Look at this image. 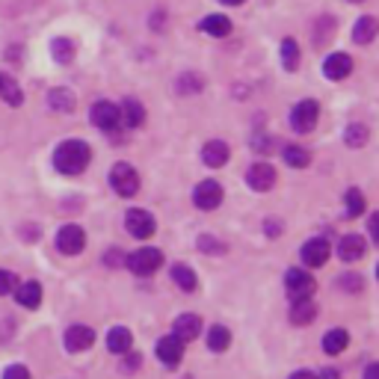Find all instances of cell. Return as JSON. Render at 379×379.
I'll return each instance as SVG.
<instances>
[{"mask_svg":"<svg viewBox=\"0 0 379 379\" xmlns=\"http://www.w3.org/2000/svg\"><path fill=\"white\" fill-rule=\"evenodd\" d=\"M290 379H314V373H308V370H296Z\"/></svg>","mask_w":379,"mask_h":379,"instance_id":"60d3db41","label":"cell"},{"mask_svg":"<svg viewBox=\"0 0 379 379\" xmlns=\"http://www.w3.org/2000/svg\"><path fill=\"white\" fill-rule=\"evenodd\" d=\"M107 264H110V267H122V264H125V255H122V252H110V255H107Z\"/></svg>","mask_w":379,"mask_h":379,"instance_id":"74e56055","label":"cell"},{"mask_svg":"<svg viewBox=\"0 0 379 379\" xmlns=\"http://www.w3.org/2000/svg\"><path fill=\"white\" fill-rule=\"evenodd\" d=\"M368 139H370V131H368L365 125H350V128H347V146H350V148L368 146Z\"/></svg>","mask_w":379,"mask_h":379,"instance_id":"1f68e13d","label":"cell"},{"mask_svg":"<svg viewBox=\"0 0 379 379\" xmlns=\"http://www.w3.org/2000/svg\"><path fill=\"white\" fill-rule=\"evenodd\" d=\"M125 228H128L133 237H151L154 228H157V223H154V216H151L148 211L133 208V211H128V216H125Z\"/></svg>","mask_w":379,"mask_h":379,"instance_id":"9c48e42d","label":"cell"},{"mask_svg":"<svg viewBox=\"0 0 379 379\" xmlns=\"http://www.w3.org/2000/svg\"><path fill=\"white\" fill-rule=\"evenodd\" d=\"M172 282L181 288V290H196V282H198V278H196V273H193L187 264H175V267H172Z\"/></svg>","mask_w":379,"mask_h":379,"instance_id":"4316f807","label":"cell"},{"mask_svg":"<svg viewBox=\"0 0 379 379\" xmlns=\"http://www.w3.org/2000/svg\"><path fill=\"white\" fill-rule=\"evenodd\" d=\"M282 157H285V163L293 166V169H305L311 163V154L305 148H299V146H285Z\"/></svg>","mask_w":379,"mask_h":379,"instance_id":"83f0119b","label":"cell"},{"mask_svg":"<svg viewBox=\"0 0 379 379\" xmlns=\"http://www.w3.org/2000/svg\"><path fill=\"white\" fill-rule=\"evenodd\" d=\"M341 282H344V290H358V288H362V278H358V276L355 278L353 276H344Z\"/></svg>","mask_w":379,"mask_h":379,"instance_id":"8d00e7d4","label":"cell"},{"mask_svg":"<svg viewBox=\"0 0 379 379\" xmlns=\"http://www.w3.org/2000/svg\"><path fill=\"white\" fill-rule=\"evenodd\" d=\"M365 379H379V365L373 362V365H368V370H365Z\"/></svg>","mask_w":379,"mask_h":379,"instance_id":"f35d334b","label":"cell"},{"mask_svg":"<svg viewBox=\"0 0 379 379\" xmlns=\"http://www.w3.org/2000/svg\"><path fill=\"white\" fill-rule=\"evenodd\" d=\"M181 355H184V341L178 335H166L157 341V358H161L166 368H175L181 362Z\"/></svg>","mask_w":379,"mask_h":379,"instance_id":"30bf717a","label":"cell"},{"mask_svg":"<svg viewBox=\"0 0 379 379\" xmlns=\"http://www.w3.org/2000/svg\"><path fill=\"white\" fill-rule=\"evenodd\" d=\"M202 33H208V36H228L231 33V21L226 15H208L202 21Z\"/></svg>","mask_w":379,"mask_h":379,"instance_id":"484cf974","label":"cell"},{"mask_svg":"<svg viewBox=\"0 0 379 379\" xmlns=\"http://www.w3.org/2000/svg\"><path fill=\"white\" fill-rule=\"evenodd\" d=\"M48 104H51V110H56V113H71L74 110V92L71 89H51L48 92Z\"/></svg>","mask_w":379,"mask_h":379,"instance_id":"7402d4cb","label":"cell"},{"mask_svg":"<svg viewBox=\"0 0 379 379\" xmlns=\"http://www.w3.org/2000/svg\"><path fill=\"white\" fill-rule=\"evenodd\" d=\"M370 237H373V241H379V237H376V231H379V223H376V216H370Z\"/></svg>","mask_w":379,"mask_h":379,"instance_id":"ab89813d","label":"cell"},{"mask_svg":"<svg viewBox=\"0 0 379 379\" xmlns=\"http://www.w3.org/2000/svg\"><path fill=\"white\" fill-rule=\"evenodd\" d=\"M246 184H249L252 190H258V193L273 190V187H276V169H273L270 163H255V166H249Z\"/></svg>","mask_w":379,"mask_h":379,"instance_id":"8fae6325","label":"cell"},{"mask_svg":"<svg viewBox=\"0 0 379 379\" xmlns=\"http://www.w3.org/2000/svg\"><path fill=\"white\" fill-rule=\"evenodd\" d=\"M202 161H205L208 166H213V169L226 166V163H228V146L223 143V139H211V143L202 148Z\"/></svg>","mask_w":379,"mask_h":379,"instance_id":"e0dca14e","label":"cell"},{"mask_svg":"<svg viewBox=\"0 0 379 379\" xmlns=\"http://www.w3.org/2000/svg\"><path fill=\"white\" fill-rule=\"evenodd\" d=\"M350 4H362V0H350Z\"/></svg>","mask_w":379,"mask_h":379,"instance_id":"7bdbcfd3","label":"cell"},{"mask_svg":"<svg viewBox=\"0 0 379 379\" xmlns=\"http://www.w3.org/2000/svg\"><path fill=\"white\" fill-rule=\"evenodd\" d=\"M282 63H285V71H296V66H299L296 39H285V42H282Z\"/></svg>","mask_w":379,"mask_h":379,"instance_id":"4dcf8cb0","label":"cell"},{"mask_svg":"<svg viewBox=\"0 0 379 379\" xmlns=\"http://www.w3.org/2000/svg\"><path fill=\"white\" fill-rule=\"evenodd\" d=\"M198 332H202V320H198L196 314H181L172 326V335H178L184 344L193 341V338H198Z\"/></svg>","mask_w":379,"mask_h":379,"instance_id":"2e32d148","label":"cell"},{"mask_svg":"<svg viewBox=\"0 0 379 379\" xmlns=\"http://www.w3.org/2000/svg\"><path fill=\"white\" fill-rule=\"evenodd\" d=\"M362 213H365V196L353 187L347 190V216H362Z\"/></svg>","mask_w":379,"mask_h":379,"instance_id":"d6a6232c","label":"cell"},{"mask_svg":"<svg viewBox=\"0 0 379 379\" xmlns=\"http://www.w3.org/2000/svg\"><path fill=\"white\" fill-rule=\"evenodd\" d=\"M51 54H54L56 63H71V59H74V42H71V39H54Z\"/></svg>","mask_w":379,"mask_h":379,"instance_id":"f546056e","label":"cell"},{"mask_svg":"<svg viewBox=\"0 0 379 379\" xmlns=\"http://www.w3.org/2000/svg\"><path fill=\"white\" fill-rule=\"evenodd\" d=\"M86 246V234L81 226H63L56 234V249L63 255H81Z\"/></svg>","mask_w":379,"mask_h":379,"instance_id":"5b68a950","label":"cell"},{"mask_svg":"<svg viewBox=\"0 0 379 379\" xmlns=\"http://www.w3.org/2000/svg\"><path fill=\"white\" fill-rule=\"evenodd\" d=\"M323 71H326L329 81H344V77L353 71V59L347 54H332L323 63Z\"/></svg>","mask_w":379,"mask_h":379,"instance_id":"9a60e30c","label":"cell"},{"mask_svg":"<svg viewBox=\"0 0 379 379\" xmlns=\"http://www.w3.org/2000/svg\"><path fill=\"white\" fill-rule=\"evenodd\" d=\"M110 187L118 196H125V198L136 196V190H139V175H136V169L131 163H116L110 169Z\"/></svg>","mask_w":379,"mask_h":379,"instance_id":"3957f363","label":"cell"},{"mask_svg":"<svg viewBox=\"0 0 379 379\" xmlns=\"http://www.w3.org/2000/svg\"><path fill=\"white\" fill-rule=\"evenodd\" d=\"M303 261L308 267H323L329 261V241L326 237H314L303 246Z\"/></svg>","mask_w":379,"mask_h":379,"instance_id":"7c38bea8","label":"cell"},{"mask_svg":"<svg viewBox=\"0 0 379 379\" xmlns=\"http://www.w3.org/2000/svg\"><path fill=\"white\" fill-rule=\"evenodd\" d=\"M285 285H288V293H290V299L296 303V299H311V293H314V278L305 273V270H288V276H285Z\"/></svg>","mask_w":379,"mask_h":379,"instance_id":"8992f818","label":"cell"},{"mask_svg":"<svg viewBox=\"0 0 379 379\" xmlns=\"http://www.w3.org/2000/svg\"><path fill=\"white\" fill-rule=\"evenodd\" d=\"M193 202L202 211H213V208L223 205V187H219L216 181H202L193 190Z\"/></svg>","mask_w":379,"mask_h":379,"instance_id":"52a82bcc","label":"cell"},{"mask_svg":"<svg viewBox=\"0 0 379 379\" xmlns=\"http://www.w3.org/2000/svg\"><path fill=\"white\" fill-rule=\"evenodd\" d=\"M125 264L136 273V276H151L163 267V255L161 249H154V246H146V249H136L133 255L125 258Z\"/></svg>","mask_w":379,"mask_h":379,"instance_id":"7a4b0ae2","label":"cell"},{"mask_svg":"<svg viewBox=\"0 0 379 379\" xmlns=\"http://www.w3.org/2000/svg\"><path fill=\"white\" fill-rule=\"evenodd\" d=\"M347 344H350L347 329H332V332H326V338H323V350H326L329 355L344 353V350H347Z\"/></svg>","mask_w":379,"mask_h":379,"instance_id":"d4e9b609","label":"cell"},{"mask_svg":"<svg viewBox=\"0 0 379 379\" xmlns=\"http://www.w3.org/2000/svg\"><path fill=\"white\" fill-rule=\"evenodd\" d=\"M314 317H317V305L311 303V299H296L293 308H290V320L296 326H308Z\"/></svg>","mask_w":379,"mask_h":379,"instance_id":"44dd1931","label":"cell"},{"mask_svg":"<svg viewBox=\"0 0 379 379\" xmlns=\"http://www.w3.org/2000/svg\"><path fill=\"white\" fill-rule=\"evenodd\" d=\"M131 344H133V335H131L125 326H116V329H110V335H107V347H110V353H116V355H125V353L131 350Z\"/></svg>","mask_w":379,"mask_h":379,"instance_id":"ffe728a7","label":"cell"},{"mask_svg":"<svg viewBox=\"0 0 379 379\" xmlns=\"http://www.w3.org/2000/svg\"><path fill=\"white\" fill-rule=\"evenodd\" d=\"M376 30H379L376 18L365 15L362 21L355 24V30H353V39H355V45H370V42H373V36H376Z\"/></svg>","mask_w":379,"mask_h":379,"instance_id":"603a6c76","label":"cell"},{"mask_svg":"<svg viewBox=\"0 0 379 379\" xmlns=\"http://www.w3.org/2000/svg\"><path fill=\"white\" fill-rule=\"evenodd\" d=\"M4 379H30V370L24 365H9L4 370Z\"/></svg>","mask_w":379,"mask_h":379,"instance_id":"e575fe53","label":"cell"},{"mask_svg":"<svg viewBox=\"0 0 379 379\" xmlns=\"http://www.w3.org/2000/svg\"><path fill=\"white\" fill-rule=\"evenodd\" d=\"M0 98L9 104V107H18L24 101V95H21V86H18L12 77H6V74H0Z\"/></svg>","mask_w":379,"mask_h":379,"instance_id":"cb8c5ba5","label":"cell"},{"mask_svg":"<svg viewBox=\"0 0 379 379\" xmlns=\"http://www.w3.org/2000/svg\"><path fill=\"white\" fill-rule=\"evenodd\" d=\"M15 288H18V278H15V273H9V270H0V296L12 293Z\"/></svg>","mask_w":379,"mask_h":379,"instance_id":"836d02e7","label":"cell"},{"mask_svg":"<svg viewBox=\"0 0 379 379\" xmlns=\"http://www.w3.org/2000/svg\"><path fill=\"white\" fill-rule=\"evenodd\" d=\"M92 344H95V332L89 326H71L66 332V350H71V353H84Z\"/></svg>","mask_w":379,"mask_h":379,"instance_id":"4fadbf2b","label":"cell"},{"mask_svg":"<svg viewBox=\"0 0 379 379\" xmlns=\"http://www.w3.org/2000/svg\"><path fill=\"white\" fill-rule=\"evenodd\" d=\"M365 237H358V234H344L341 237V243H338V255H341V261H347V264H353V261H358V258L365 255Z\"/></svg>","mask_w":379,"mask_h":379,"instance_id":"5bb4252c","label":"cell"},{"mask_svg":"<svg viewBox=\"0 0 379 379\" xmlns=\"http://www.w3.org/2000/svg\"><path fill=\"white\" fill-rule=\"evenodd\" d=\"M15 296L24 308H39V303H42V285L39 282H18Z\"/></svg>","mask_w":379,"mask_h":379,"instance_id":"ac0fdd59","label":"cell"},{"mask_svg":"<svg viewBox=\"0 0 379 379\" xmlns=\"http://www.w3.org/2000/svg\"><path fill=\"white\" fill-rule=\"evenodd\" d=\"M219 4H226V6H241L243 0H219Z\"/></svg>","mask_w":379,"mask_h":379,"instance_id":"b9f144b4","label":"cell"},{"mask_svg":"<svg viewBox=\"0 0 379 379\" xmlns=\"http://www.w3.org/2000/svg\"><path fill=\"white\" fill-rule=\"evenodd\" d=\"M118 118H122L128 128H139L146 122V107L139 101H133V98H128V101L122 104V110H118Z\"/></svg>","mask_w":379,"mask_h":379,"instance_id":"d6986e66","label":"cell"},{"mask_svg":"<svg viewBox=\"0 0 379 379\" xmlns=\"http://www.w3.org/2000/svg\"><path fill=\"white\" fill-rule=\"evenodd\" d=\"M92 161V151L84 139H66L63 146L54 151V166L63 175H81Z\"/></svg>","mask_w":379,"mask_h":379,"instance_id":"6da1fadb","label":"cell"},{"mask_svg":"<svg viewBox=\"0 0 379 379\" xmlns=\"http://www.w3.org/2000/svg\"><path fill=\"white\" fill-rule=\"evenodd\" d=\"M198 246H202V249H205V252H223V246H219V243H216V241H213V243H211V237H208V234H205V237H202V241H198Z\"/></svg>","mask_w":379,"mask_h":379,"instance_id":"d590c367","label":"cell"},{"mask_svg":"<svg viewBox=\"0 0 379 379\" xmlns=\"http://www.w3.org/2000/svg\"><path fill=\"white\" fill-rule=\"evenodd\" d=\"M89 118H92V125L95 128H101V131H113V128H118V107L116 104H110V101H98V104H92V110H89Z\"/></svg>","mask_w":379,"mask_h":379,"instance_id":"ba28073f","label":"cell"},{"mask_svg":"<svg viewBox=\"0 0 379 379\" xmlns=\"http://www.w3.org/2000/svg\"><path fill=\"white\" fill-rule=\"evenodd\" d=\"M317 118H320V107H317V101H299L290 113V125L296 133H308L314 131Z\"/></svg>","mask_w":379,"mask_h":379,"instance_id":"277c9868","label":"cell"},{"mask_svg":"<svg viewBox=\"0 0 379 379\" xmlns=\"http://www.w3.org/2000/svg\"><path fill=\"white\" fill-rule=\"evenodd\" d=\"M228 344H231V332H228L226 326H213V329L208 332V347H211L213 353L228 350Z\"/></svg>","mask_w":379,"mask_h":379,"instance_id":"f1b7e54d","label":"cell"}]
</instances>
